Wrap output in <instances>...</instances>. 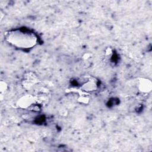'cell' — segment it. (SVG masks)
Listing matches in <instances>:
<instances>
[{
    "instance_id": "obj_1",
    "label": "cell",
    "mask_w": 152,
    "mask_h": 152,
    "mask_svg": "<svg viewBox=\"0 0 152 152\" xmlns=\"http://www.w3.org/2000/svg\"><path fill=\"white\" fill-rule=\"evenodd\" d=\"M6 39L10 43L22 49L31 48L37 43V37L33 33L20 30L9 32Z\"/></svg>"
},
{
    "instance_id": "obj_2",
    "label": "cell",
    "mask_w": 152,
    "mask_h": 152,
    "mask_svg": "<svg viewBox=\"0 0 152 152\" xmlns=\"http://www.w3.org/2000/svg\"><path fill=\"white\" fill-rule=\"evenodd\" d=\"M35 102L34 97L31 94H25L21 97L17 101V105L23 109H27L31 106Z\"/></svg>"
},
{
    "instance_id": "obj_3",
    "label": "cell",
    "mask_w": 152,
    "mask_h": 152,
    "mask_svg": "<svg viewBox=\"0 0 152 152\" xmlns=\"http://www.w3.org/2000/svg\"><path fill=\"white\" fill-rule=\"evenodd\" d=\"M138 88L142 93H149L152 89V83L148 78H141L138 80Z\"/></svg>"
},
{
    "instance_id": "obj_4",
    "label": "cell",
    "mask_w": 152,
    "mask_h": 152,
    "mask_svg": "<svg viewBox=\"0 0 152 152\" xmlns=\"http://www.w3.org/2000/svg\"><path fill=\"white\" fill-rule=\"evenodd\" d=\"M97 84L95 80H89L82 85L81 89L86 92L93 91L97 89Z\"/></svg>"
},
{
    "instance_id": "obj_5",
    "label": "cell",
    "mask_w": 152,
    "mask_h": 152,
    "mask_svg": "<svg viewBox=\"0 0 152 152\" xmlns=\"http://www.w3.org/2000/svg\"><path fill=\"white\" fill-rule=\"evenodd\" d=\"M88 100L89 99L86 96H81L78 99V101L82 103H87L88 102Z\"/></svg>"
},
{
    "instance_id": "obj_6",
    "label": "cell",
    "mask_w": 152,
    "mask_h": 152,
    "mask_svg": "<svg viewBox=\"0 0 152 152\" xmlns=\"http://www.w3.org/2000/svg\"><path fill=\"white\" fill-rule=\"evenodd\" d=\"M0 88H1V93L5 91L7 88V84L5 82L1 81V86H0Z\"/></svg>"
}]
</instances>
